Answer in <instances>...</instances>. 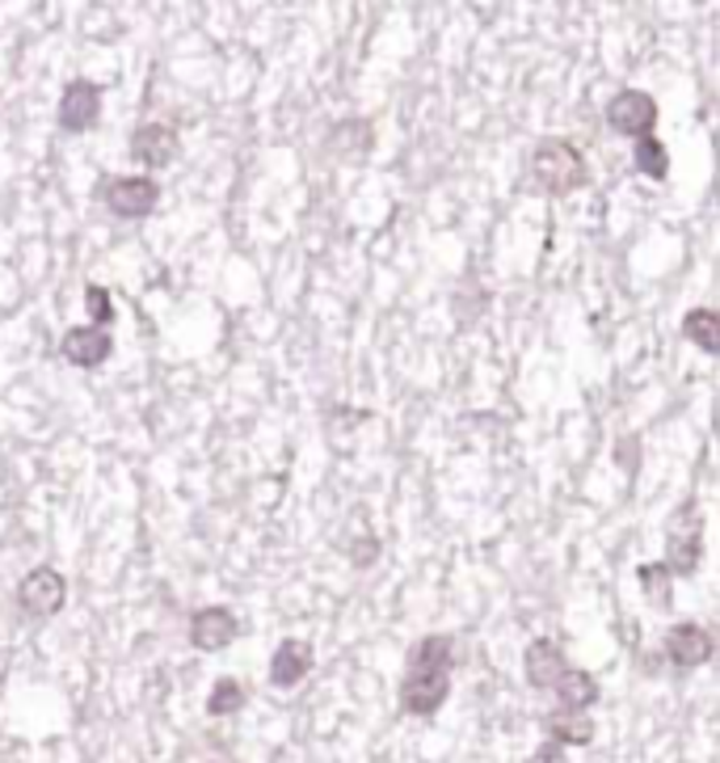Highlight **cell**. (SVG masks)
<instances>
[{
  "label": "cell",
  "instance_id": "6da1fadb",
  "mask_svg": "<svg viewBox=\"0 0 720 763\" xmlns=\"http://www.w3.org/2000/svg\"><path fill=\"white\" fill-rule=\"evenodd\" d=\"M455 646L447 633H430L409 650V671L400 680V709L409 717H434L452 696Z\"/></svg>",
  "mask_w": 720,
  "mask_h": 763
},
{
  "label": "cell",
  "instance_id": "7a4b0ae2",
  "mask_svg": "<svg viewBox=\"0 0 720 763\" xmlns=\"http://www.w3.org/2000/svg\"><path fill=\"white\" fill-rule=\"evenodd\" d=\"M532 173H535V182H539L548 194H573L590 182V169H586L582 148H578L573 139H560V136L539 139V144H535Z\"/></svg>",
  "mask_w": 720,
  "mask_h": 763
},
{
  "label": "cell",
  "instance_id": "3957f363",
  "mask_svg": "<svg viewBox=\"0 0 720 763\" xmlns=\"http://www.w3.org/2000/svg\"><path fill=\"white\" fill-rule=\"evenodd\" d=\"M64 600H68V582L52 566L30 570L22 578V587H18V607H22V616H30V620H52L55 612L64 607Z\"/></svg>",
  "mask_w": 720,
  "mask_h": 763
},
{
  "label": "cell",
  "instance_id": "277c9868",
  "mask_svg": "<svg viewBox=\"0 0 720 763\" xmlns=\"http://www.w3.org/2000/svg\"><path fill=\"white\" fill-rule=\"evenodd\" d=\"M607 127H612L615 136H628V139L653 136V127H658V102L644 89H624V93H615L612 102H607Z\"/></svg>",
  "mask_w": 720,
  "mask_h": 763
},
{
  "label": "cell",
  "instance_id": "5b68a950",
  "mask_svg": "<svg viewBox=\"0 0 720 763\" xmlns=\"http://www.w3.org/2000/svg\"><path fill=\"white\" fill-rule=\"evenodd\" d=\"M102 198H106V207L118 219H144V216H152V207H157V198H160V186L152 178H110Z\"/></svg>",
  "mask_w": 720,
  "mask_h": 763
},
{
  "label": "cell",
  "instance_id": "8992f818",
  "mask_svg": "<svg viewBox=\"0 0 720 763\" xmlns=\"http://www.w3.org/2000/svg\"><path fill=\"white\" fill-rule=\"evenodd\" d=\"M237 633H240V620L232 607H203V612H194V620H190V641H194V650H203V654L228 650V646L237 641Z\"/></svg>",
  "mask_w": 720,
  "mask_h": 763
},
{
  "label": "cell",
  "instance_id": "52a82bcc",
  "mask_svg": "<svg viewBox=\"0 0 720 763\" xmlns=\"http://www.w3.org/2000/svg\"><path fill=\"white\" fill-rule=\"evenodd\" d=\"M98 114H102V84L93 81H72L64 89V98H59V127L64 132H89L93 123H98Z\"/></svg>",
  "mask_w": 720,
  "mask_h": 763
},
{
  "label": "cell",
  "instance_id": "ba28073f",
  "mask_svg": "<svg viewBox=\"0 0 720 763\" xmlns=\"http://www.w3.org/2000/svg\"><path fill=\"white\" fill-rule=\"evenodd\" d=\"M178 148H182V139H178V132H173L169 123H139L132 132V157L144 164V169H164V164H173Z\"/></svg>",
  "mask_w": 720,
  "mask_h": 763
},
{
  "label": "cell",
  "instance_id": "9c48e42d",
  "mask_svg": "<svg viewBox=\"0 0 720 763\" xmlns=\"http://www.w3.org/2000/svg\"><path fill=\"white\" fill-rule=\"evenodd\" d=\"M523 671H527L532 687L552 692L560 675L569 671V662H564V650H560L552 637H535L532 646H527V654H523Z\"/></svg>",
  "mask_w": 720,
  "mask_h": 763
},
{
  "label": "cell",
  "instance_id": "30bf717a",
  "mask_svg": "<svg viewBox=\"0 0 720 763\" xmlns=\"http://www.w3.org/2000/svg\"><path fill=\"white\" fill-rule=\"evenodd\" d=\"M110 355H114V338H110V329L77 326V329L64 333V358H68L72 367H102Z\"/></svg>",
  "mask_w": 720,
  "mask_h": 763
},
{
  "label": "cell",
  "instance_id": "8fae6325",
  "mask_svg": "<svg viewBox=\"0 0 720 763\" xmlns=\"http://www.w3.org/2000/svg\"><path fill=\"white\" fill-rule=\"evenodd\" d=\"M662 650L674 667H704L708 658H712V637H708V628L704 625H674L666 633V641H662Z\"/></svg>",
  "mask_w": 720,
  "mask_h": 763
},
{
  "label": "cell",
  "instance_id": "7c38bea8",
  "mask_svg": "<svg viewBox=\"0 0 720 763\" xmlns=\"http://www.w3.org/2000/svg\"><path fill=\"white\" fill-rule=\"evenodd\" d=\"M308 671H312V646L299 641V637L278 641V650L270 658V683L274 687H295V683L308 680Z\"/></svg>",
  "mask_w": 720,
  "mask_h": 763
},
{
  "label": "cell",
  "instance_id": "4fadbf2b",
  "mask_svg": "<svg viewBox=\"0 0 720 763\" xmlns=\"http://www.w3.org/2000/svg\"><path fill=\"white\" fill-rule=\"evenodd\" d=\"M552 692H557L560 709H569V713H586L590 705L598 701V683H594V675L578 671V667H569V671L557 680Z\"/></svg>",
  "mask_w": 720,
  "mask_h": 763
},
{
  "label": "cell",
  "instance_id": "5bb4252c",
  "mask_svg": "<svg viewBox=\"0 0 720 763\" xmlns=\"http://www.w3.org/2000/svg\"><path fill=\"white\" fill-rule=\"evenodd\" d=\"M544 726H548L552 742H560V747H590V738H594V721H590L586 713L557 709L544 717Z\"/></svg>",
  "mask_w": 720,
  "mask_h": 763
},
{
  "label": "cell",
  "instance_id": "9a60e30c",
  "mask_svg": "<svg viewBox=\"0 0 720 763\" xmlns=\"http://www.w3.org/2000/svg\"><path fill=\"white\" fill-rule=\"evenodd\" d=\"M670 557L662 561L670 573H678V578H687V573L699 570V557H704V536H699V527H695L692 536H683V532H670Z\"/></svg>",
  "mask_w": 720,
  "mask_h": 763
},
{
  "label": "cell",
  "instance_id": "2e32d148",
  "mask_svg": "<svg viewBox=\"0 0 720 763\" xmlns=\"http://www.w3.org/2000/svg\"><path fill=\"white\" fill-rule=\"evenodd\" d=\"M683 333L704 355H720V317L712 308H692L687 321H683Z\"/></svg>",
  "mask_w": 720,
  "mask_h": 763
},
{
  "label": "cell",
  "instance_id": "e0dca14e",
  "mask_svg": "<svg viewBox=\"0 0 720 763\" xmlns=\"http://www.w3.org/2000/svg\"><path fill=\"white\" fill-rule=\"evenodd\" d=\"M637 169L644 178H653V182H666L670 178V152L662 139L644 136L637 139Z\"/></svg>",
  "mask_w": 720,
  "mask_h": 763
},
{
  "label": "cell",
  "instance_id": "ac0fdd59",
  "mask_svg": "<svg viewBox=\"0 0 720 763\" xmlns=\"http://www.w3.org/2000/svg\"><path fill=\"white\" fill-rule=\"evenodd\" d=\"M240 705H244V687L237 680H219L212 687V696H207V713L212 717H232Z\"/></svg>",
  "mask_w": 720,
  "mask_h": 763
},
{
  "label": "cell",
  "instance_id": "d6986e66",
  "mask_svg": "<svg viewBox=\"0 0 720 763\" xmlns=\"http://www.w3.org/2000/svg\"><path fill=\"white\" fill-rule=\"evenodd\" d=\"M640 587H644V595L658 603V607H666L670 603V570L658 561V566H640Z\"/></svg>",
  "mask_w": 720,
  "mask_h": 763
},
{
  "label": "cell",
  "instance_id": "ffe728a7",
  "mask_svg": "<svg viewBox=\"0 0 720 763\" xmlns=\"http://www.w3.org/2000/svg\"><path fill=\"white\" fill-rule=\"evenodd\" d=\"M84 308H89V317H93V329H106L114 321V300H110V292L102 283H89L84 287Z\"/></svg>",
  "mask_w": 720,
  "mask_h": 763
},
{
  "label": "cell",
  "instance_id": "44dd1931",
  "mask_svg": "<svg viewBox=\"0 0 720 763\" xmlns=\"http://www.w3.org/2000/svg\"><path fill=\"white\" fill-rule=\"evenodd\" d=\"M532 763H569V760H564V747L548 738V742H544V747H539V751L532 755Z\"/></svg>",
  "mask_w": 720,
  "mask_h": 763
}]
</instances>
